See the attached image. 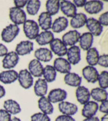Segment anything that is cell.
<instances>
[{"instance_id": "cell-1", "label": "cell", "mask_w": 108, "mask_h": 121, "mask_svg": "<svg viewBox=\"0 0 108 121\" xmlns=\"http://www.w3.org/2000/svg\"><path fill=\"white\" fill-rule=\"evenodd\" d=\"M39 26L33 20H27L23 24V31L29 39H35L39 34Z\"/></svg>"}, {"instance_id": "cell-2", "label": "cell", "mask_w": 108, "mask_h": 121, "mask_svg": "<svg viewBox=\"0 0 108 121\" xmlns=\"http://www.w3.org/2000/svg\"><path fill=\"white\" fill-rule=\"evenodd\" d=\"M20 33V28L14 24H10L5 27L1 31V36L5 43H10L18 36Z\"/></svg>"}, {"instance_id": "cell-3", "label": "cell", "mask_w": 108, "mask_h": 121, "mask_svg": "<svg viewBox=\"0 0 108 121\" xmlns=\"http://www.w3.org/2000/svg\"><path fill=\"white\" fill-rule=\"evenodd\" d=\"M9 17L14 25H20L24 24L27 21V14L23 9L16 7L10 8L9 10Z\"/></svg>"}, {"instance_id": "cell-4", "label": "cell", "mask_w": 108, "mask_h": 121, "mask_svg": "<svg viewBox=\"0 0 108 121\" xmlns=\"http://www.w3.org/2000/svg\"><path fill=\"white\" fill-rule=\"evenodd\" d=\"M18 80L20 85L24 89H29L33 84V77L27 69H24L18 73Z\"/></svg>"}, {"instance_id": "cell-5", "label": "cell", "mask_w": 108, "mask_h": 121, "mask_svg": "<svg viewBox=\"0 0 108 121\" xmlns=\"http://www.w3.org/2000/svg\"><path fill=\"white\" fill-rule=\"evenodd\" d=\"M20 60L19 56L15 51H11L7 53L2 60V67L4 69H12L17 65Z\"/></svg>"}, {"instance_id": "cell-6", "label": "cell", "mask_w": 108, "mask_h": 121, "mask_svg": "<svg viewBox=\"0 0 108 121\" xmlns=\"http://www.w3.org/2000/svg\"><path fill=\"white\" fill-rule=\"evenodd\" d=\"M50 48L52 53L59 57L64 56L67 53V46L64 44L62 39L59 38H54L50 43Z\"/></svg>"}, {"instance_id": "cell-7", "label": "cell", "mask_w": 108, "mask_h": 121, "mask_svg": "<svg viewBox=\"0 0 108 121\" xmlns=\"http://www.w3.org/2000/svg\"><path fill=\"white\" fill-rule=\"evenodd\" d=\"M67 92L62 88H54L49 93L47 99L51 104L61 103L67 98Z\"/></svg>"}, {"instance_id": "cell-8", "label": "cell", "mask_w": 108, "mask_h": 121, "mask_svg": "<svg viewBox=\"0 0 108 121\" xmlns=\"http://www.w3.org/2000/svg\"><path fill=\"white\" fill-rule=\"evenodd\" d=\"M59 9L66 17L72 18L77 14V8L70 1L63 0L59 1Z\"/></svg>"}, {"instance_id": "cell-9", "label": "cell", "mask_w": 108, "mask_h": 121, "mask_svg": "<svg viewBox=\"0 0 108 121\" xmlns=\"http://www.w3.org/2000/svg\"><path fill=\"white\" fill-rule=\"evenodd\" d=\"M85 25L93 36H99L102 33L103 27L95 18H87Z\"/></svg>"}, {"instance_id": "cell-10", "label": "cell", "mask_w": 108, "mask_h": 121, "mask_svg": "<svg viewBox=\"0 0 108 121\" xmlns=\"http://www.w3.org/2000/svg\"><path fill=\"white\" fill-rule=\"evenodd\" d=\"M82 73L84 78L88 82L95 84L97 82L98 77H99V72L95 67L87 66L85 67L82 70Z\"/></svg>"}, {"instance_id": "cell-11", "label": "cell", "mask_w": 108, "mask_h": 121, "mask_svg": "<svg viewBox=\"0 0 108 121\" xmlns=\"http://www.w3.org/2000/svg\"><path fill=\"white\" fill-rule=\"evenodd\" d=\"M67 57L68 61L71 65H75L78 64L81 60V48L78 46H71L67 50Z\"/></svg>"}, {"instance_id": "cell-12", "label": "cell", "mask_w": 108, "mask_h": 121, "mask_svg": "<svg viewBox=\"0 0 108 121\" xmlns=\"http://www.w3.org/2000/svg\"><path fill=\"white\" fill-rule=\"evenodd\" d=\"M81 37V33L76 30H71L66 33L62 36V41L64 42V44L67 46H75L79 42V39Z\"/></svg>"}, {"instance_id": "cell-13", "label": "cell", "mask_w": 108, "mask_h": 121, "mask_svg": "<svg viewBox=\"0 0 108 121\" xmlns=\"http://www.w3.org/2000/svg\"><path fill=\"white\" fill-rule=\"evenodd\" d=\"M56 72L60 73H68L71 70V64L66 59L63 57L56 58L54 62V66Z\"/></svg>"}, {"instance_id": "cell-14", "label": "cell", "mask_w": 108, "mask_h": 121, "mask_svg": "<svg viewBox=\"0 0 108 121\" xmlns=\"http://www.w3.org/2000/svg\"><path fill=\"white\" fill-rule=\"evenodd\" d=\"M103 3L99 0H91L86 1L85 5V10L90 14H96L103 10Z\"/></svg>"}, {"instance_id": "cell-15", "label": "cell", "mask_w": 108, "mask_h": 121, "mask_svg": "<svg viewBox=\"0 0 108 121\" xmlns=\"http://www.w3.org/2000/svg\"><path fill=\"white\" fill-rule=\"evenodd\" d=\"M34 48V44L30 40L21 41L16 45L15 52L18 56H24L31 53Z\"/></svg>"}, {"instance_id": "cell-16", "label": "cell", "mask_w": 108, "mask_h": 121, "mask_svg": "<svg viewBox=\"0 0 108 121\" xmlns=\"http://www.w3.org/2000/svg\"><path fill=\"white\" fill-rule=\"evenodd\" d=\"M58 109L62 114L71 116L75 115L78 110V106L76 104L65 101L59 103Z\"/></svg>"}, {"instance_id": "cell-17", "label": "cell", "mask_w": 108, "mask_h": 121, "mask_svg": "<svg viewBox=\"0 0 108 121\" xmlns=\"http://www.w3.org/2000/svg\"><path fill=\"white\" fill-rule=\"evenodd\" d=\"M99 110V105L94 101H89L84 105L82 109V115L83 117L90 118L95 116Z\"/></svg>"}, {"instance_id": "cell-18", "label": "cell", "mask_w": 108, "mask_h": 121, "mask_svg": "<svg viewBox=\"0 0 108 121\" xmlns=\"http://www.w3.org/2000/svg\"><path fill=\"white\" fill-rule=\"evenodd\" d=\"M28 71L32 75V77L41 78L43 76V66L39 60L35 59L31 60L28 66Z\"/></svg>"}, {"instance_id": "cell-19", "label": "cell", "mask_w": 108, "mask_h": 121, "mask_svg": "<svg viewBox=\"0 0 108 121\" xmlns=\"http://www.w3.org/2000/svg\"><path fill=\"white\" fill-rule=\"evenodd\" d=\"M76 97L81 104L85 105L90 100V91L85 86H79L76 90Z\"/></svg>"}, {"instance_id": "cell-20", "label": "cell", "mask_w": 108, "mask_h": 121, "mask_svg": "<svg viewBox=\"0 0 108 121\" xmlns=\"http://www.w3.org/2000/svg\"><path fill=\"white\" fill-rule=\"evenodd\" d=\"M35 56L36 59L42 61L44 63H47L51 61L53 59L52 52L47 48H40L35 51Z\"/></svg>"}, {"instance_id": "cell-21", "label": "cell", "mask_w": 108, "mask_h": 121, "mask_svg": "<svg viewBox=\"0 0 108 121\" xmlns=\"http://www.w3.org/2000/svg\"><path fill=\"white\" fill-rule=\"evenodd\" d=\"M18 80V72L14 69H8L0 73V81L5 84H10Z\"/></svg>"}, {"instance_id": "cell-22", "label": "cell", "mask_w": 108, "mask_h": 121, "mask_svg": "<svg viewBox=\"0 0 108 121\" xmlns=\"http://www.w3.org/2000/svg\"><path fill=\"white\" fill-rule=\"evenodd\" d=\"M39 26L44 31H49L52 25L51 16L47 12H43L40 14L38 18Z\"/></svg>"}, {"instance_id": "cell-23", "label": "cell", "mask_w": 108, "mask_h": 121, "mask_svg": "<svg viewBox=\"0 0 108 121\" xmlns=\"http://www.w3.org/2000/svg\"><path fill=\"white\" fill-rule=\"evenodd\" d=\"M38 107L41 112L46 115H51L54 113L53 104L45 97H41L38 101Z\"/></svg>"}, {"instance_id": "cell-24", "label": "cell", "mask_w": 108, "mask_h": 121, "mask_svg": "<svg viewBox=\"0 0 108 121\" xmlns=\"http://www.w3.org/2000/svg\"><path fill=\"white\" fill-rule=\"evenodd\" d=\"M68 26V20L66 17H59L52 22L51 29L54 33H59L64 31Z\"/></svg>"}, {"instance_id": "cell-25", "label": "cell", "mask_w": 108, "mask_h": 121, "mask_svg": "<svg viewBox=\"0 0 108 121\" xmlns=\"http://www.w3.org/2000/svg\"><path fill=\"white\" fill-rule=\"evenodd\" d=\"M47 90L48 84L43 78H39L34 84V92L38 97H45L47 93Z\"/></svg>"}, {"instance_id": "cell-26", "label": "cell", "mask_w": 108, "mask_h": 121, "mask_svg": "<svg viewBox=\"0 0 108 121\" xmlns=\"http://www.w3.org/2000/svg\"><path fill=\"white\" fill-rule=\"evenodd\" d=\"M93 39L94 36L89 32H85L81 35L78 42L81 49L87 51L88 50L92 48V45L93 44Z\"/></svg>"}, {"instance_id": "cell-27", "label": "cell", "mask_w": 108, "mask_h": 121, "mask_svg": "<svg viewBox=\"0 0 108 121\" xmlns=\"http://www.w3.org/2000/svg\"><path fill=\"white\" fill-rule=\"evenodd\" d=\"M4 108L11 115H16L22 111L20 104L13 99L5 100L4 103Z\"/></svg>"}, {"instance_id": "cell-28", "label": "cell", "mask_w": 108, "mask_h": 121, "mask_svg": "<svg viewBox=\"0 0 108 121\" xmlns=\"http://www.w3.org/2000/svg\"><path fill=\"white\" fill-rule=\"evenodd\" d=\"M64 80L65 84L70 86L78 87L82 83V78L76 73L69 72L65 75Z\"/></svg>"}, {"instance_id": "cell-29", "label": "cell", "mask_w": 108, "mask_h": 121, "mask_svg": "<svg viewBox=\"0 0 108 121\" xmlns=\"http://www.w3.org/2000/svg\"><path fill=\"white\" fill-rule=\"evenodd\" d=\"M90 95L94 101L96 102H103L108 100V94L107 91L99 87L93 88L90 92Z\"/></svg>"}, {"instance_id": "cell-30", "label": "cell", "mask_w": 108, "mask_h": 121, "mask_svg": "<svg viewBox=\"0 0 108 121\" xmlns=\"http://www.w3.org/2000/svg\"><path fill=\"white\" fill-rule=\"evenodd\" d=\"M87 17L84 13H78L70 20V26L74 29H80L86 25Z\"/></svg>"}, {"instance_id": "cell-31", "label": "cell", "mask_w": 108, "mask_h": 121, "mask_svg": "<svg viewBox=\"0 0 108 121\" xmlns=\"http://www.w3.org/2000/svg\"><path fill=\"white\" fill-rule=\"evenodd\" d=\"M54 39V35L51 31H44L39 34L36 39V42L39 46H45L50 44Z\"/></svg>"}, {"instance_id": "cell-32", "label": "cell", "mask_w": 108, "mask_h": 121, "mask_svg": "<svg viewBox=\"0 0 108 121\" xmlns=\"http://www.w3.org/2000/svg\"><path fill=\"white\" fill-rule=\"evenodd\" d=\"M99 54L95 47L91 48L86 52V60L89 66L95 67L97 65Z\"/></svg>"}, {"instance_id": "cell-33", "label": "cell", "mask_w": 108, "mask_h": 121, "mask_svg": "<svg viewBox=\"0 0 108 121\" xmlns=\"http://www.w3.org/2000/svg\"><path fill=\"white\" fill-rule=\"evenodd\" d=\"M43 76L44 80L47 82H53L55 80L57 76V72L52 65H48L43 67Z\"/></svg>"}, {"instance_id": "cell-34", "label": "cell", "mask_w": 108, "mask_h": 121, "mask_svg": "<svg viewBox=\"0 0 108 121\" xmlns=\"http://www.w3.org/2000/svg\"><path fill=\"white\" fill-rule=\"evenodd\" d=\"M41 7V1L39 0H29L27 4V13L29 15L35 16L38 13Z\"/></svg>"}, {"instance_id": "cell-35", "label": "cell", "mask_w": 108, "mask_h": 121, "mask_svg": "<svg viewBox=\"0 0 108 121\" xmlns=\"http://www.w3.org/2000/svg\"><path fill=\"white\" fill-rule=\"evenodd\" d=\"M47 12L51 16H54L58 13L59 10V1L58 0H48L45 4Z\"/></svg>"}, {"instance_id": "cell-36", "label": "cell", "mask_w": 108, "mask_h": 121, "mask_svg": "<svg viewBox=\"0 0 108 121\" xmlns=\"http://www.w3.org/2000/svg\"><path fill=\"white\" fill-rule=\"evenodd\" d=\"M99 88L103 89H107L108 88V71H103L99 74L97 80Z\"/></svg>"}, {"instance_id": "cell-37", "label": "cell", "mask_w": 108, "mask_h": 121, "mask_svg": "<svg viewBox=\"0 0 108 121\" xmlns=\"http://www.w3.org/2000/svg\"><path fill=\"white\" fill-rule=\"evenodd\" d=\"M31 121H51V118L42 112H37L31 116Z\"/></svg>"}, {"instance_id": "cell-38", "label": "cell", "mask_w": 108, "mask_h": 121, "mask_svg": "<svg viewBox=\"0 0 108 121\" xmlns=\"http://www.w3.org/2000/svg\"><path fill=\"white\" fill-rule=\"evenodd\" d=\"M98 65L100 66L108 68V55L107 54H103V55L99 56V59H98Z\"/></svg>"}, {"instance_id": "cell-39", "label": "cell", "mask_w": 108, "mask_h": 121, "mask_svg": "<svg viewBox=\"0 0 108 121\" xmlns=\"http://www.w3.org/2000/svg\"><path fill=\"white\" fill-rule=\"evenodd\" d=\"M98 21L99 22V23L103 26H105L107 27L108 25V12H105L104 13L101 14L99 17V20Z\"/></svg>"}, {"instance_id": "cell-40", "label": "cell", "mask_w": 108, "mask_h": 121, "mask_svg": "<svg viewBox=\"0 0 108 121\" xmlns=\"http://www.w3.org/2000/svg\"><path fill=\"white\" fill-rule=\"evenodd\" d=\"M11 114L4 109H0V121H10Z\"/></svg>"}, {"instance_id": "cell-41", "label": "cell", "mask_w": 108, "mask_h": 121, "mask_svg": "<svg viewBox=\"0 0 108 121\" xmlns=\"http://www.w3.org/2000/svg\"><path fill=\"white\" fill-rule=\"evenodd\" d=\"M99 110L101 112L105 114H108V100L101 102V105L99 106Z\"/></svg>"}, {"instance_id": "cell-42", "label": "cell", "mask_w": 108, "mask_h": 121, "mask_svg": "<svg viewBox=\"0 0 108 121\" xmlns=\"http://www.w3.org/2000/svg\"><path fill=\"white\" fill-rule=\"evenodd\" d=\"M55 121H76V120L71 116H67V115H59L58 116Z\"/></svg>"}, {"instance_id": "cell-43", "label": "cell", "mask_w": 108, "mask_h": 121, "mask_svg": "<svg viewBox=\"0 0 108 121\" xmlns=\"http://www.w3.org/2000/svg\"><path fill=\"white\" fill-rule=\"evenodd\" d=\"M27 0H14V4L15 5V7L18 8H24L25 6H27Z\"/></svg>"}, {"instance_id": "cell-44", "label": "cell", "mask_w": 108, "mask_h": 121, "mask_svg": "<svg viewBox=\"0 0 108 121\" xmlns=\"http://www.w3.org/2000/svg\"><path fill=\"white\" fill-rule=\"evenodd\" d=\"M8 52V48L5 46L4 44L0 43V57L1 56H5Z\"/></svg>"}, {"instance_id": "cell-45", "label": "cell", "mask_w": 108, "mask_h": 121, "mask_svg": "<svg viewBox=\"0 0 108 121\" xmlns=\"http://www.w3.org/2000/svg\"><path fill=\"white\" fill-rule=\"evenodd\" d=\"M72 3L74 4V6L76 8H81L85 6V5L86 4V0H74Z\"/></svg>"}, {"instance_id": "cell-46", "label": "cell", "mask_w": 108, "mask_h": 121, "mask_svg": "<svg viewBox=\"0 0 108 121\" xmlns=\"http://www.w3.org/2000/svg\"><path fill=\"white\" fill-rule=\"evenodd\" d=\"M5 89L2 85H0V99L5 95Z\"/></svg>"}, {"instance_id": "cell-47", "label": "cell", "mask_w": 108, "mask_h": 121, "mask_svg": "<svg viewBox=\"0 0 108 121\" xmlns=\"http://www.w3.org/2000/svg\"><path fill=\"white\" fill-rule=\"evenodd\" d=\"M82 121H99V119L97 116H93L90 118H86Z\"/></svg>"}, {"instance_id": "cell-48", "label": "cell", "mask_w": 108, "mask_h": 121, "mask_svg": "<svg viewBox=\"0 0 108 121\" xmlns=\"http://www.w3.org/2000/svg\"><path fill=\"white\" fill-rule=\"evenodd\" d=\"M108 121V114H105L101 117V121Z\"/></svg>"}, {"instance_id": "cell-49", "label": "cell", "mask_w": 108, "mask_h": 121, "mask_svg": "<svg viewBox=\"0 0 108 121\" xmlns=\"http://www.w3.org/2000/svg\"><path fill=\"white\" fill-rule=\"evenodd\" d=\"M10 121H22L19 118H18V117H13V118H11Z\"/></svg>"}]
</instances>
